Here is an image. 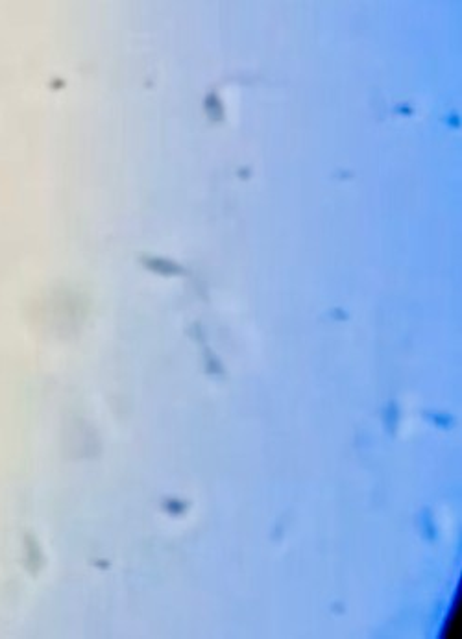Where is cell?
Returning <instances> with one entry per match:
<instances>
[{
	"mask_svg": "<svg viewBox=\"0 0 462 639\" xmlns=\"http://www.w3.org/2000/svg\"><path fill=\"white\" fill-rule=\"evenodd\" d=\"M206 109H207V113H209L211 119H217V120L222 119V105H220V102H218L217 94H209V96H207Z\"/></svg>",
	"mask_w": 462,
	"mask_h": 639,
	"instance_id": "1",
	"label": "cell"
}]
</instances>
